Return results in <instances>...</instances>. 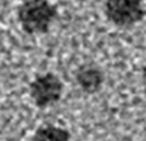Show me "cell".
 <instances>
[{
  "label": "cell",
  "mask_w": 146,
  "mask_h": 141,
  "mask_svg": "<svg viewBox=\"0 0 146 141\" xmlns=\"http://www.w3.org/2000/svg\"><path fill=\"white\" fill-rule=\"evenodd\" d=\"M18 16L25 32L47 33L57 16V8L48 0H28L20 7Z\"/></svg>",
  "instance_id": "1"
},
{
  "label": "cell",
  "mask_w": 146,
  "mask_h": 141,
  "mask_svg": "<svg viewBox=\"0 0 146 141\" xmlns=\"http://www.w3.org/2000/svg\"><path fill=\"white\" fill-rule=\"evenodd\" d=\"M107 19L119 27H129L143 20L146 15L142 0H106Z\"/></svg>",
  "instance_id": "2"
},
{
  "label": "cell",
  "mask_w": 146,
  "mask_h": 141,
  "mask_svg": "<svg viewBox=\"0 0 146 141\" xmlns=\"http://www.w3.org/2000/svg\"><path fill=\"white\" fill-rule=\"evenodd\" d=\"M62 93V81L52 72L36 77L30 84L31 98L39 108H45L57 103L61 99Z\"/></svg>",
  "instance_id": "3"
},
{
  "label": "cell",
  "mask_w": 146,
  "mask_h": 141,
  "mask_svg": "<svg viewBox=\"0 0 146 141\" xmlns=\"http://www.w3.org/2000/svg\"><path fill=\"white\" fill-rule=\"evenodd\" d=\"M77 84L83 92L94 94L98 92L104 82V74L98 66L94 64H84L75 73Z\"/></svg>",
  "instance_id": "4"
},
{
  "label": "cell",
  "mask_w": 146,
  "mask_h": 141,
  "mask_svg": "<svg viewBox=\"0 0 146 141\" xmlns=\"http://www.w3.org/2000/svg\"><path fill=\"white\" fill-rule=\"evenodd\" d=\"M33 141H71V135L66 129L54 125H42L36 130Z\"/></svg>",
  "instance_id": "5"
},
{
  "label": "cell",
  "mask_w": 146,
  "mask_h": 141,
  "mask_svg": "<svg viewBox=\"0 0 146 141\" xmlns=\"http://www.w3.org/2000/svg\"><path fill=\"white\" fill-rule=\"evenodd\" d=\"M142 78H143L144 82L146 83V63L142 67Z\"/></svg>",
  "instance_id": "6"
}]
</instances>
